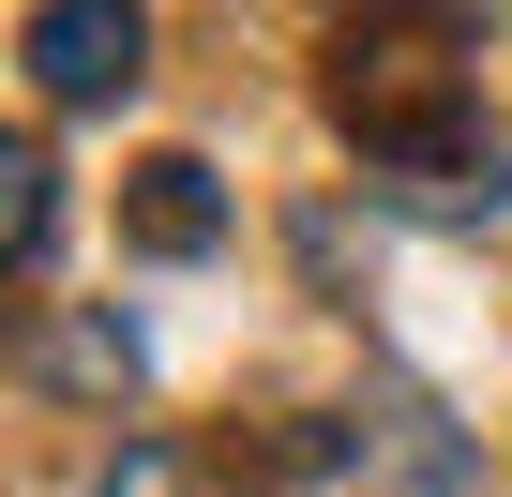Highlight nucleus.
Here are the masks:
<instances>
[{
  "label": "nucleus",
  "instance_id": "obj_1",
  "mask_svg": "<svg viewBox=\"0 0 512 497\" xmlns=\"http://www.w3.org/2000/svg\"><path fill=\"white\" fill-rule=\"evenodd\" d=\"M377 166H392V196L407 211H512V151L482 136V121H437V136H377Z\"/></svg>",
  "mask_w": 512,
  "mask_h": 497
},
{
  "label": "nucleus",
  "instance_id": "obj_2",
  "mask_svg": "<svg viewBox=\"0 0 512 497\" xmlns=\"http://www.w3.org/2000/svg\"><path fill=\"white\" fill-rule=\"evenodd\" d=\"M136 61H151V31H136V16H106V0H46V16H31V76H46L61 106L136 91Z\"/></svg>",
  "mask_w": 512,
  "mask_h": 497
},
{
  "label": "nucleus",
  "instance_id": "obj_3",
  "mask_svg": "<svg viewBox=\"0 0 512 497\" xmlns=\"http://www.w3.org/2000/svg\"><path fill=\"white\" fill-rule=\"evenodd\" d=\"M121 211H136L151 257H211V241H226V196H211V166H196V151H151Z\"/></svg>",
  "mask_w": 512,
  "mask_h": 497
},
{
  "label": "nucleus",
  "instance_id": "obj_4",
  "mask_svg": "<svg viewBox=\"0 0 512 497\" xmlns=\"http://www.w3.org/2000/svg\"><path fill=\"white\" fill-rule=\"evenodd\" d=\"M46 377H61V392H136V332H121V317H61V332H46Z\"/></svg>",
  "mask_w": 512,
  "mask_h": 497
},
{
  "label": "nucleus",
  "instance_id": "obj_5",
  "mask_svg": "<svg viewBox=\"0 0 512 497\" xmlns=\"http://www.w3.org/2000/svg\"><path fill=\"white\" fill-rule=\"evenodd\" d=\"M46 226H61L46 151H0V257H16V272H46Z\"/></svg>",
  "mask_w": 512,
  "mask_h": 497
},
{
  "label": "nucleus",
  "instance_id": "obj_6",
  "mask_svg": "<svg viewBox=\"0 0 512 497\" xmlns=\"http://www.w3.org/2000/svg\"><path fill=\"white\" fill-rule=\"evenodd\" d=\"M76 497H211V482H196V467H181L166 437H121V452H106V467H91Z\"/></svg>",
  "mask_w": 512,
  "mask_h": 497
}]
</instances>
